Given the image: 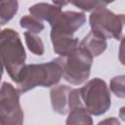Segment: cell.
I'll list each match as a JSON object with an SVG mask.
<instances>
[{
    "label": "cell",
    "instance_id": "5b68a950",
    "mask_svg": "<svg viewBox=\"0 0 125 125\" xmlns=\"http://www.w3.org/2000/svg\"><path fill=\"white\" fill-rule=\"evenodd\" d=\"M62 69V77L73 85L84 83L90 76L93 57L79 45L64 57H58Z\"/></svg>",
    "mask_w": 125,
    "mask_h": 125
},
{
    "label": "cell",
    "instance_id": "7c38bea8",
    "mask_svg": "<svg viewBox=\"0 0 125 125\" xmlns=\"http://www.w3.org/2000/svg\"><path fill=\"white\" fill-rule=\"evenodd\" d=\"M18 1H0V26L10 21L18 12Z\"/></svg>",
    "mask_w": 125,
    "mask_h": 125
},
{
    "label": "cell",
    "instance_id": "7a4b0ae2",
    "mask_svg": "<svg viewBox=\"0 0 125 125\" xmlns=\"http://www.w3.org/2000/svg\"><path fill=\"white\" fill-rule=\"evenodd\" d=\"M62 77V69L59 58L48 62L25 64L21 70L16 84L20 94L36 87H52Z\"/></svg>",
    "mask_w": 125,
    "mask_h": 125
},
{
    "label": "cell",
    "instance_id": "6da1fadb",
    "mask_svg": "<svg viewBox=\"0 0 125 125\" xmlns=\"http://www.w3.org/2000/svg\"><path fill=\"white\" fill-rule=\"evenodd\" d=\"M85 21L86 17L84 13L62 11L50 23V35L54 52L60 55V57H64L76 49L79 45V41L77 38L73 37V34Z\"/></svg>",
    "mask_w": 125,
    "mask_h": 125
},
{
    "label": "cell",
    "instance_id": "4fadbf2b",
    "mask_svg": "<svg viewBox=\"0 0 125 125\" xmlns=\"http://www.w3.org/2000/svg\"><path fill=\"white\" fill-rule=\"evenodd\" d=\"M24 40L28 50L37 56H42L44 54V44L43 41L37 34L30 33L28 31L24 32Z\"/></svg>",
    "mask_w": 125,
    "mask_h": 125
},
{
    "label": "cell",
    "instance_id": "5bb4252c",
    "mask_svg": "<svg viewBox=\"0 0 125 125\" xmlns=\"http://www.w3.org/2000/svg\"><path fill=\"white\" fill-rule=\"evenodd\" d=\"M20 25L22 28H25L26 30H28V32L33 33V34L40 33L44 29L43 22L37 20L36 18L32 17L31 15L23 16L20 20Z\"/></svg>",
    "mask_w": 125,
    "mask_h": 125
},
{
    "label": "cell",
    "instance_id": "ac0fdd59",
    "mask_svg": "<svg viewBox=\"0 0 125 125\" xmlns=\"http://www.w3.org/2000/svg\"><path fill=\"white\" fill-rule=\"evenodd\" d=\"M0 31H1V30H0Z\"/></svg>",
    "mask_w": 125,
    "mask_h": 125
},
{
    "label": "cell",
    "instance_id": "52a82bcc",
    "mask_svg": "<svg viewBox=\"0 0 125 125\" xmlns=\"http://www.w3.org/2000/svg\"><path fill=\"white\" fill-rule=\"evenodd\" d=\"M23 111L19 91L8 82L0 88V125H22Z\"/></svg>",
    "mask_w": 125,
    "mask_h": 125
},
{
    "label": "cell",
    "instance_id": "8fae6325",
    "mask_svg": "<svg viewBox=\"0 0 125 125\" xmlns=\"http://www.w3.org/2000/svg\"><path fill=\"white\" fill-rule=\"evenodd\" d=\"M65 125H93V119L85 108L75 107L68 111Z\"/></svg>",
    "mask_w": 125,
    "mask_h": 125
},
{
    "label": "cell",
    "instance_id": "e0dca14e",
    "mask_svg": "<svg viewBox=\"0 0 125 125\" xmlns=\"http://www.w3.org/2000/svg\"><path fill=\"white\" fill-rule=\"evenodd\" d=\"M98 125H121L116 117H108L98 123Z\"/></svg>",
    "mask_w": 125,
    "mask_h": 125
},
{
    "label": "cell",
    "instance_id": "8992f818",
    "mask_svg": "<svg viewBox=\"0 0 125 125\" xmlns=\"http://www.w3.org/2000/svg\"><path fill=\"white\" fill-rule=\"evenodd\" d=\"M91 31L104 39L122 37L124 15H116L106 8H99L93 11L89 18Z\"/></svg>",
    "mask_w": 125,
    "mask_h": 125
},
{
    "label": "cell",
    "instance_id": "9a60e30c",
    "mask_svg": "<svg viewBox=\"0 0 125 125\" xmlns=\"http://www.w3.org/2000/svg\"><path fill=\"white\" fill-rule=\"evenodd\" d=\"M109 88L111 92L118 98L123 99L125 97L124 94V75H118L113 77L110 80Z\"/></svg>",
    "mask_w": 125,
    "mask_h": 125
},
{
    "label": "cell",
    "instance_id": "277c9868",
    "mask_svg": "<svg viewBox=\"0 0 125 125\" xmlns=\"http://www.w3.org/2000/svg\"><path fill=\"white\" fill-rule=\"evenodd\" d=\"M77 90L82 107L91 115H102L110 107L109 88L103 79L93 78Z\"/></svg>",
    "mask_w": 125,
    "mask_h": 125
},
{
    "label": "cell",
    "instance_id": "ba28073f",
    "mask_svg": "<svg viewBox=\"0 0 125 125\" xmlns=\"http://www.w3.org/2000/svg\"><path fill=\"white\" fill-rule=\"evenodd\" d=\"M72 88L66 85L55 86L51 89L50 99L53 110L59 114H66L68 109V97Z\"/></svg>",
    "mask_w": 125,
    "mask_h": 125
},
{
    "label": "cell",
    "instance_id": "3957f363",
    "mask_svg": "<svg viewBox=\"0 0 125 125\" xmlns=\"http://www.w3.org/2000/svg\"><path fill=\"white\" fill-rule=\"evenodd\" d=\"M25 51L20 35L12 28L0 31V60L14 82L25 65Z\"/></svg>",
    "mask_w": 125,
    "mask_h": 125
},
{
    "label": "cell",
    "instance_id": "2e32d148",
    "mask_svg": "<svg viewBox=\"0 0 125 125\" xmlns=\"http://www.w3.org/2000/svg\"><path fill=\"white\" fill-rule=\"evenodd\" d=\"M75 7H78L79 9L83 11H95L99 8H105L108 5V2H103V1H78L71 3Z\"/></svg>",
    "mask_w": 125,
    "mask_h": 125
},
{
    "label": "cell",
    "instance_id": "9c48e42d",
    "mask_svg": "<svg viewBox=\"0 0 125 125\" xmlns=\"http://www.w3.org/2000/svg\"><path fill=\"white\" fill-rule=\"evenodd\" d=\"M79 46L85 49L93 58L102 55L106 49V39L90 31L80 42Z\"/></svg>",
    "mask_w": 125,
    "mask_h": 125
},
{
    "label": "cell",
    "instance_id": "30bf717a",
    "mask_svg": "<svg viewBox=\"0 0 125 125\" xmlns=\"http://www.w3.org/2000/svg\"><path fill=\"white\" fill-rule=\"evenodd\" d=\"M61 12V7L49 3H37L29 8V13L32 17L36 18L40 21H45L49 23H51Z\"/></svg>",
    "mask_w": 125,
    "mask_h": 125
}]
</instances>
